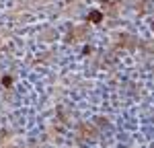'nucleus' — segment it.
<instances>
[{
	"instance_id": "1",
	"label": "nucleus",
	"mask_w": 154,
	"mask_h": 148,
	"mask_svg": "<svg viewBox=\"0 0 154 148\" xmlns=\"http://www.w3.org/2000/svg\"><path fill=\"white\" fill-rule=\"evenodd\" d=\"M101 21H103V14H101V12L95 10V12L88 14V23H101Z\"/></svg>"
},
{
	"instance_id": "2",
	"label": "nucleus",
	"mask_w": 154,
	"mask_h": 148,
	"mask_svg": "<svg viewBox=\"0 0 154 148\" xmlns=\"http://www.w3.org/2000/svg\"><path fill=\"white\" fill-rule=\"evenodd\" d=\"M2 84H4V87H10V84H12V78H10V76H2Z\"/></svg>"
}]
</instances>
